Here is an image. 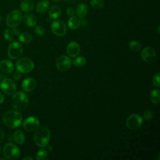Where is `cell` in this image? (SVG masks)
Here are the masks:
<instances>
[{
    "label": "cell",
    "instance_id": "25",
    "mask_svg": "<svg viewBox=\"0 0 160 160\" xmlns=\"http://www.w3.org/2000/svg\"><path fill=\"white\" fill-rule=\"evenodd\" d=\"M18 36H19V40L21 42L25 43V44L30 42L32 39V35L30 33L27 32L20 33L18 35Z\"/></svg>",
    "mask_w": 160,
    "mask_h": 160
},
{
    "label": "cell",
    "instance_id": "31",
    "mask_svg": "<svg viewBox=\"0 0 160 160\" xmlns=\"http://www.w3.org/2000/svg\"><path fill=\"white\" fill-rule=\"evenodd\" d=\"M152 84L154 86L157 88L160 87V72H158L153 76Z\"/></svg>",
    "mask_w": 160,
    "mask_h": 160
},
{
    "label": "cell",
    "instance_id": "30",
    "mask_svg": "<svg viewBox=\"0 0 160 160\" xmlns=\"http://www.w3.org/2000/svg\"><path fill=\"white\" fill-rule=\"evenodd\" d=\"M4 37L6 39V40L8 41H11L14 38V34L12 31L9 29H6L4 31Z\"/></svg>",
    "mask_w": 160,
    "mask_h": 160
},
{
    "label": "cell",
    "instance_id": "9",
    "mask_svg": "<svg viewBox=\"0 0 160 160\" xmlns=\"http://www.w3.org/2000/svg\"><path fill=\"white\" fill-rule=\"evenodd\" d=\"M23 52L22 46L18 42H11L8 49V54L11 59H16L20 57Z\"/></svg>",
    "mask_w": 160,
    "mask_h": 160
},
{
    "label": "cell",
    "instance_id": "17",
    "mask_svg": "<svg viewBox=\"0 0 160 160\" xmlns=\"http://www.w3.org/2000/svg\"><path fill=\"white\" fill-rule=\"evenodd\" d=\"M0 69L6 73H11L14 70V65L10 61L4 59L0 62Z\"/></svg>",
    "mask_w": 160,
    "mask_h": 160
},
{
    "label": "cell",
    "instance_id": "37",
    "mask_svg": "<svg viewBox=\"0 0 160 160\" xmlns=\"http://www.w3.org/2000/svg\"><path fill=\"white\" fill-rule=\"evenodd\" d=\"M4 139V134L3 131L0 128V143L3 141Z\"/></svg>",
    "mask_w": 160,
    "mask_h": 160
},
{
    "label": "cell",
    "instance_id": "32",
    "mask_svg": "<svg viewBox=\"0 0 160 160\" xmlns=\"http://www.w3.org/2000/svg\"><path fill=\"white\" fill-rule=\"evenodd\" d=\"M34 31L36 33V34H38V36H42L45 33L44 28L42 26H40V25L36 26Z\"/></svg>",
    "mask_w": 160,
    "mask_h": 160
},
{
    "label": "cell",
    "instance_id": "2",
    "mask_svg": "<svg viewBox=\"0 0 160 160\" xmlns=\"http://www.w3.org/2000/svg\"><path fill=\"white\" fill-rule=\"evenodd\" d=\"M51 134L49 129L47 127L42 126L38 128L34 135L35 144L39 147L46 146L50 139Z\"/></svg>",
    "mask_w": 160,
    "mask_h": 160
},
{
    "label": "cell",
    "instance_id": "22",
    "mask_svg": "<svg viewBox=\"0 0 160 160\" xmlns=\"http://www.w3.org/2000/svg\"><path fill=\"white\" fill-rule=\"evenodd\" d=\"M68 23V26L70 29H76L79 27L81 24V21L78 18L75 16H72L69 19Z\"/></svg>",
    "mask_w": 160,
    "mask_h": 160
},
{
    "label": "cell",
    "instance_id": "21",
    "mask_svg": "<svg viewBox=\"0 0 160 160\" xmlns=\"http://www.w3.org/2000/svg\"><path fill=\"white\" fill-rule=\"evenodd\" d=\"M61 10L59 6L54 5L51 6L49 10V16L51 19H57L61 15Z\"/></svg>",
    "mask_w": 160,
    "mask_h": 160
},
{
    "label": "cell",
    "instance_id": "36",
    "mask_svg": "<svg viewBox=\"0 0 160 160\" xmlns=\"http://www.w3.org/2000/svg\"><path fill=\"white\" fill-rule=\"evenodd\" d=\"M12 32L14 35H16V36H18L21 32H20V29L19 28H18L17 27H14V28H12Z\"/></svg>",
    "mask_w": 160,
    "mask_h": 160
},
{
    "label": "cell",
    "instance_id": "10",
    "mask_svg": "<svg viewBox=\"0 0 160 160\" xmlns=\"http://www.w3.org/2000/svg\"><path fill=\"white\" fill-rule=\"evenodd\" d=\"M72 62V59L69 56L62 55L56 59V66L59 71L64 72L71 68Z\"/></svg>",
    "mask_w": 160,
    "mask_h": 160
},
{
    "label": "cell",
    "instance_id": "27",
    "mask_svg": "<svg viewBox=\"0 0 160 160\" xmlns=\"http://www.w3.org/2000/svg\"><path fill=\"white\" fill-rule=\"evenodd\" d=\"M36 159L38 160H47L48 159V154L45 149L39 150L36 154Z\"/></svg>",
    "mask_w": 160,
    "mask_h": 160
},
{
    "label": "cell",
    "instance_id": "1",
    "mask_svg": "<svg viewBox=\"0 0 160 160\" xmlns=\"http://www.w3.org/2000/svg\"><path fill=\"white\" fill-rule=\"evenodd\" d=\"M22 120V115L18 111L9 110L6 112L2 116L4 124L9 128L14 129L18 128Z\"/></svg>",
    "mask_w": 160,
    "mask_h": 160
},
{
    "label": "cell",
    "instance_id": "7",
    "mask_svg": "<svg viewBox=\"0 0 160 160\" xmlns=\"http://www.w3.org/2000/svg\"><path fill=\"white\" fill-rule=\"evenodd\" d=\"M143 119L141 116L138 114H132L128 116L126 124L127 128L131 131L139 129L142 124Z\"/></svg>",
    "mask_w": 160,
    "mask_h": 160
},
{
    "label": "cell",
    "instance_id": "39",
    "mask_svg": "<svg viewBox=\"0 0 160 160\" xmlns=\"http://www.w3.org/2000/svg\"><path fill=\"white\" fill-rule=\"evenodd\" d=\"M81 24L82 25V26H86L87 25V21L86 20H82L81 22Z\"/></svg>",
    "mask_w": 160,
    "mask_h": 160
},
{
    "label": "cell",
    "instance_id": "19",
    "mask_svg": "<svg viewBox=\"0 0 160 160\" xmlns=\"http://www.w3.org/2000/svg\"><path fill=\"white\" fill-rule=\"evenodd\" d=\"M49 1L48 0H41L36 5V11L38 13L43 14L46 12L49 6Z\"/></svg>",
    "mask_w": 160,
    "mask_h": 160
},
{
    "label": "cell",
    "instance_id": "5",
    "mask_svg": "<svg viewBox=\"0 0 160 160\" xmlns=\"http://www.w3.org/2000/svg\"><path fill=\"white\" fill-rule=\"evenodd\" d=\"M2 153L6 159L15 160L19 158L20 156V150L14 144L8 143L4 146Z\"/></svg>",
    "mask_w": 160,
    "mask_h": 160
},
{
    "label": "cell",
    "instance_id": "11",
    "mask_svg": "<svg viewBox=\"0 0 160 160\" xmlns=\"http://www.w3.org/2000/svg\"><path fill=\"white\" fill-rule=\"evenodd\" d=\"M51 30L52 32L58 36H64L67 31L65 23L60 19H57L52 22L51 24Z\"/></svg>",
    "mask_w": 160,
    "mask_h": 160
},
{
    "label": "cell",
    "instance_id": "13",
    "mask_svg": "<svg viewBox=\"0 0 160 160\" xmlns=\"http://www.w3.org/2000/svg\"><path fill=\"white\" fill-rule=\"evenodd\" d=\"M39 126V121L35 117H28L23 121L22 127L27 131L36 130Z\"/></svg>",
    "mask_w": 160,
    "mask_h": 160
},
{
    "label": "cell",
    "instance_id": "29",
    "mask_svg": "<svg viewBox=\"0 0 160 160\" xmlns=\"http://www.w3.org/2000/svg\"><path fill=\"white\" fill-rule=\"evenodd\" d=\"M91 4L94 9H101L104 6L103 0H91Z\"/></svg>",
    "mask_w": 160,
    "mask_h": 160
},
{
    "label": "cell",
    "instance_id": "24",
    "mask_svg": "<svg viewBox=\"0 0 160 160\" xmlns=\"http://www.w3.org/2000/svg\"><path fill=\"white\" fill-rule=\"evenodd\" d=\"M14 141L18 144H22L25 140L24 133L21 130H17L14 133Z\"/></svg>",
    "mask_w": 160,
    "mask_h": 160
},
{
    "label": "cell",
    "instance_id": "6",
    "mask_svg": "<svg viewBox=\"0 0 160 160\" xmlns=\"http://www.w3.org/2000/svg\"><path fill=\"white\" fill-rule=\"evenodd\" d=\"M34 67L33 61L28 58H22L18 59L16 63V68L18 71L27 73L31 71Z\"/></svg>",
    "mask_w": 160,
    "mask_h": 160
},
{
    "label": "cell",
    "instance_id": "42",
    "mask_svg": "<svg viewBox=\"0 0 160 160\" xmlns=\"http://www.w3.org/2000/svg\"><path fill=\"white\" fill-rule=\"evenodd\" d=\"M52 1H55V2H57V1H59V0H51Z\"/></svg>",
    "mask_w": 160,
    "mask_h": 160
},
{
    "label": "cell",
    "instance_id": "18",
    "mask_svg": "<svg viewBox=\"0 0 160 160\" xmlns=\"http://www.w3.org/2000/svg\"><path fill=\"white\" fill-rule=\"evenodd\" d=\"M21 9L25 12H29L34 8V2L32 0H24L20 4Z\"/></svg>",
    "mask_w": 160,
    "mask_h": 160
},
{
    "label": "cell",
    "instance_id": "26",
    "mask_svg": "<svg viewBox=\"0 0 160 160\" xmlns=\"http://www.w3.org/2000/svg\"><path fill=\"white\" fill-rule=\"evenodd\" d=\"M73 64L76 66H78V67H82L84 66L86 63V60L83 57H77L73 61H72Z\"/></svg>",
    "mask_w": 160,
    "mask_h": 160
},
{
    "label": "cell",
    "instance_id": "28",
    "mask_svg": "<svg viewBox=\"0 0 160 160\" xmlns=\"http://www.w3.org/2000/svg\"><path fill=\"white\" fill-rule=\"evenodd\" d=\"M129 48L134 51H139L141 48V44L138 41L135 40L131 41L129 44Z\"/></svg>",
    "mask_w": 160,
    "mask_h": 160
},
{
    "label": "cell",
    "instance_id": "8",
    "mask_svg": "<svg viewBox=\"0 0 160 160\" xmlns=\"http://www.w3.org/2000/svg\"><path fill=\"white\" fill-rule=\"evenodd\" d=\"M0 87L2 91L4 94L8 95L14 94L17 90L16 84L14 81L11 79L7 78L2 80V81L1 82Z\"/></svg>",
    "mask_w": 160,
    "mask_h": 160
},
{
    "label": "cell",
    "instance_id": "3",
    "mask_svg": "<svg viewBox=\"0 0 160 160\" xmlns=\"http://www.w3.org/2000/svg\"><path fill=\"white\" fill-rule=\"evenodd\" d=\"M11 104L14 109L19 111H23L28 106V97L23 92H18L12 96Z\"/></svg>",
    "mask_w": 160,
    "mask_h": 160
},
{
    "label": "cell",
    "instance_id": "41",
    "mask_svg": "<svg viewBox=\"0 0 160 160\" xmlns=\"http://www.w3.org/2000/svg\"><path fill=\"white\" fill-rule=\"evenodd\" d=\"M1 22H2V18H1V16L0 15V24L1 23Z\"/></svg>",
    "mask_w": 160,
    "mask_h": 160
},
{
    "label": "cell",
    "instance_id": "40",
    "mask_svg": "<svg viewBox=\"0 0 160 160\" xmlns=\"http://www.w3.org/2000/svg\"><path fill=\"white\" fill-rule=\"evenodd\" d=\"M33 160V159L32 158H31V157H25V158H23V160Z\"/></svg>",
    "mask_w": 160,
    "mask_h": 160
},
{
    "label": "cell",
    "instance_id": "33",
    "mask_svg": "<svg viewBox=\"0 0 160 160\" xmlns=\"http://www.w3.org/2000/svg\"><path fill=\"white\" fill-rule=\"evenodd\" d=\"M152 116H153V114L152 112V111H151L150 110H147L145 111V112L143 114V118L147 120V121H149V120H151L152 118Z\"/></svg>",
    "mask_w": 160,
    "mask_h": 160
},
{
    "label": "cell",
    "instance_id": "35",
    "mask_svg": "<svg viewBox=\"0 0 160 160\" xmlns=\"http://www.w3.org/2000/svg\"><path fill=\"white\" fill-rule=\"evenodd\" d=\"M66 13L69 16H72L74 14V10L72 8H68L66 10Z\"/></svg>",
    "mask_w": 160,
    "mask_h": 160
},
{
    "label": "cell",
    "instance_id": "34",
    "mask_svg": "<svg viewBox=\"0 0 160 160\" xmlns=\"http://www.w3.org/2000/svg\"><path fill=\"white\" fill-rule=\"evenodd\" d=\"M21 78V72L19 71H16L13 74V79L16 81H18Z\"/></svg>",
    "mask_w": 160,
    "mask_h": 160
},
{
    "label": "cell",
    "instance_id": "43",
    "mask_svg": "<svg viewBox=\"0 0 160 160\" xmlns=\"http://www.w3.org/2000/svg\"><path fill=\"white\" fill-rule=\"evenodd\" d=\"M1 147L0 146V154H1Z\"/></svg>",
    "mask_w": 160,
    "mask_h": 160
},
{
    "label": "cell",
    "instance_id": "16",
    "mask_svg": "<svg viewBox=\"0 0 160 160\" xmlns=\"http://www.w3.org/2000/svg\"><path fill=\"white\" fill-rule=\"evenodd\" d=\"M22 19H23L24 23L29 27H33L36 24V22H37L36 18L34 14L31 13H29V12L26 13L22 16Z\"/></svg>",
    "mask_w": 160,
    "mask_h": 160
},
{
    "label": "cell",
    "instance_id": "14",
    "mask_svg": "<svg viewBox=\"0 0 160 160\" xmlns=\"http://www.w3.org/2000/svg\"><path fill=\"white\" fill-rule=\"evenodd\" d=\"M22 89L26 92L32 91L36 87V81L32 78H27L21 84Z\"/></svg>",
    "mask_w": 160,
    "mask_h": 160
},
{
    "label": "cell",
    "instance_id": "12",
    "mask_svg": "<svg viewBox=\"0 0 160 160\" xmlns=\"http://www.w3.org/2000/svg\"><path fill=\"white\" fill-rule=\"evenodd\" d=\"M142 60L148 63L152 62L156 58V51L151 47H146L141 53Z\"/></svg>",
    "mask_w": 160,
    "mask_h": 160
},
{
    "label": "cell",
    "instance_id": "20",
    "mask_svg": "<svg viewBox=\"0 0 160 160\" xmlns=\"http://www.w3.org/2000/svg\"><path fill=\"white\" fill-rule=\"evenodd\" d=\"M88 11V6L86 4L84 3L79 4L76 9V14L78 16V18H83L87 14Z\"/></svg>",
    "mask_w": 160,
    "mask_h": 160
},
{
    "label": "cell",
    "instance_id": "38",
    "mask_svg": "<svg viewBox=\"0 0 160 160\" xmlns=\"http://www.w3.org/2000/svg\"><path fill=\"white\" fill-rule=\"evenodd\" d=\"M4 97L2 95V94H1L0 92V104H2L4 102Z\"/></svg>",
    "mask_w": 160,
    "mask_h": 160
},
{
    "label": "cell",
    "instance_id": "15",
    "mask_svg": "<svg viewBox=\"0 0 160 160\" xmlns=\"http://www.w3.org/2000/svg\"><path fill=\"white\" fill-rule=\"evenodd\" d=\"M66 51L68 54L72 58L76 57L80 52V46L79 45L74 41L69 42L66 48Z\"/></svg>",
    "mask_w": 160,
    "mask_h": 160
},
{
    "label": "cell",
    "instance_id": "4",
    "mask_svg": "<svg viewBox=\"0 0 160 160\" xmlns=\"http://www.w3.org/2000/svg\"><path fill=\"white\" fill-rule=\"evenodd\" d=\"M22 20V14L18 9H14L9 12L6 17V22L9 28L17 27Z\"/></svg>",
    "mask_w": 160,
    "mask_h": 160
},
{
    "label": "cell",
    "instance_id": "23",
    "mask_svg": "<svg viewBox=\"0 0 160 160\" xmlns=\"http://www.w3.org/2000/svg\"><path fill=\"white\" fill-rule=\"evenodd\" d=\"M150 99L153 104H159L160 101V91L158 89H154L151 91L150 94Z\"/></svg>",
    "mask_w": 160,
    "mask_h": 160
}]
</instances>
